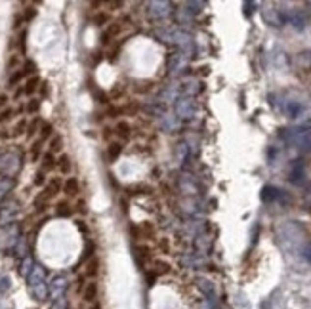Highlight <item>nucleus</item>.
Returning a JSON list of instances; mask_svg holds the SVG:
<instances>
[{
    "mask_svg": "<svg viewBox=\"0 0 311 309\" xmlns=\"http://www.w3.org/2000/svg\"><path fill=\"white\" fill-rule=\"evenodd\" d=\"M44 191V195L52 201L53 197H57L61 191H63V180L59 178V176H53V178H50V181L46 183V187L42 189Z\"/></svg>",
    "mask_w": 311,
    "mask_h": 309,
    "instance_id": "1",
    "label": "nucleus"
},
{
    "mask_svg": "<svg viewBox=\"0 0 311 309\" xmlns=\"http://www.w3.org/2000/svg\"><path fill=\"white\" fill-rule=\"evenodd\" d=\"M40 78L36 77V75H33V77H29L27 80H25V84H23V88H19L18 92H16V98H19L21 94L23 96H33V94H36V90L40 88Z\"/></svg>",
    "mask_w": 311,
    "mask_h": 309,
    "instance_id": "2",
    "label": "nucleus"
},
{
    "mask_svg": "<svg viewBox=\"0 0 311 309\" xmlns=\"http://www.w3.org/2000/svg\"><path fill=\"white\" fill-rule=\"evenodd\" d=\"M132 231H134V235H136L138 239H151V237L155 235V227H153V223H149V222L136 223V225L132 227Z\"/></svg>",
    "mask_w": 311,
    "mask_h": 309,
    "instance_id": "3",
    "label": "nucleus"
},
{
    "mask_svg": "<svg viewBox=\"0 0 311 309\" xmlns=\"http://www.w3.org/2000/svg\"><path fill=\"white\" fill-rule=\"evenodd\" d=\"M61 193H65L67 197L71 199H75V197H78L80 195V183H78V180L77 178H67L65 181H63V191Z\"/></svg>",
    "mask_w": 311,
    "mask_h": 309,
    "instance_id": "4",
    "label": "nucleus"
},
{
    "mask_svg": "<svg viewBox=\"0 0 311 309\" xmlns=\"http://www.w3.org/2000/svg\"><path fill=\"white\" fill-rule=\"evenodd\" d=\"M57 168V156L52 154L50 151H44L42 158H40V170L44 172H52Z\"/></svg>",
    "mask_w": 311,
    "mask_h": 309,
    "instance_id": "5",
    "label": "nucleus"
},
{
    "mask_svg": "<svg viewBox=\"0 0 311 309\" xmlns=\"http://www.w3.org/2000/svg\"><path fill=\"white\" fill-rule=\"evenodd\" d=\"M82 298H84L86 302H90V304H94V302L98 300V283H96V281H90L88 284H84Z\"/></svg>",
    "mask_w": 311,
    "mask_h": 309,
    "instance_id": "6",
    "label": "nucleus"
},
{
    "mask_svg": "<svg viewBox=\"0 0 311 309\" xmlns=\"http://www.w3.org/2000/svg\"><path fill=\"white\" fill-rule=\"evenodd\" d=\"M121 33V23H111L107 29L104 31V38H102V42H104L105 46L107 44H111V40L113 38H117V34Z\"/></svg>",
    "mask_w": 311,
    "mask_h": 309,
    "instance_id": "7",
    "label": "nucleus"
},
{
    "mask_svg": "<svg viewBox=\"0 0 311 309\" xmlns=\"http://www.w3.org/2000/svg\"><path fill=\"white\" fill-rule=\"evenodd\" d=\"M57 170L65 176H69L71 170H73V162H71V156L65 153H61L57 156Z\"/></svg>",
    "mask_w": 311,
    "mask_h": 309,
    "instance_id": "8",
    "label": "nucleus"
},
{
    "mask_svg": "<svg viewBox=\"0 0 311 309\" xmlns=\"http://www.w3.org/2000/svg\"><path fill=\"white\" fill-rule=\"evenodd\" d=\"M48 151L52 154H61V151H63V137L59 136V134L50 137V141H48Z\"/></svg>",
    "mask_w": 311,
    "mask_h": 309,
    "instance_id": "9",
    "label": "nucleus"
},
{
    "mask_svg": "<svg viewBox=\"0 0 311 309\" xmlns=\"http://www.w3.org/2000/svg\"><path fill=\"white\" fill-rule=\"evenodd\" d=\"M115 134L121 137V139H128L130 134H132V126L126 122V120H119L115 124Z\"/></svg>",
    "mask_w": 311,
    "mask_h": 309,
    "instance_id": "10",
    "label": "nucleus"
},
{
    "mask_svg": "<svg viewBox=\"0 0 311 309\" xmlns=\"http://www.w3.org/2000/svg\"><path fill=\"white\" fill-rule=\"evenodd\" d=\"M73 212L75 210H73V205H71L69 201H59L57 206H55V214L61 216V218H69Z\"/></svg>",
    "mask_w": 311,
    "mask_h": 309,
    "instance_id": "11",
    "label": "nucleus"
},
{
    "mask_svg": "<svg viewBox=\"0 0 311 309\" xmlns=\"http://www.w3.org/2000/svg\"><path fill=\"white\" fill-rule=\"evenodd\" d=\"M42 154H44V141L42 139H35L33 145H31V158H33V162L40 160Z\"/></svg>",
    "mask_w": 311,
    "mask_h": 309,
    "instance_id": "12",
    "label": "nucleus"
},
{
    "mask_svg": "<svg viewBox=\"0 0 311 309\" xmlns=\"http://www.w3.org/2000/svg\"><path fill=\"white\" fill-rule=\"evenodd\" d=\"M122 153V143L121 141H111L109 147H107V154H109V160H117Z\"/></svg>",
    "mask_w": 311,
    "mask_h": 309,
    "instance_id": "13",
    "label": "nucleus"
},
{
    "mask_svg": "<svg viewBox=\"0 0 311 309\" xmlns=\"http://www.w3.org/2000/svg\"><path fill=\"white\" fill-rule=\"evenodd\" d=\"M27 124H29V122H27V119H19L18 122H16V124H14V128H12V130H10V132H12V134H10V136H12V137L23 136V134H25V132H27Z\"/></svg>",
    "mask_w": 311,
    "mask_h": 309,
    "instance_id": "14",
    "label": "nucleus"
},
{
    "mask_svg": "<svg viewBox=\"0 0 311 309\" xmlns=\"http://www.w3.org/2000/svg\"><path fill=\"white\" fill-rule=\"evenodd\" d=\"M52 136H53V126L50 122H42V124H40V137H38V139H42V141L46 143V141H50Z\"/></svg>",
    "mask_w": 311,
    "mask_h": 309,
    "instance_id": "15",
    "label": "nucleus"
},
{
    "mask_svg": "<svg viewBox=\"0 0 311 309\" xmlns=\"http://www.w3.org/2000/svg\"><path fill=\"white\" fill-rule=\"evenodd\" d=\"M98 271H100V259H98V258H92V259L86 263V271H84V275H86V277H96Z\"/></svg>",
    "mask_w": 311,
    "mask_h": 309,
    "instance_id": "16",
    "label": "nucleus"
},
{
    "mask_svg": "<svg viewBox=\"0 0 311 309\" xmlns=\"http://www.w3.org/2000/svg\"><path fill=\"white\" fill-rule=\"evenodd\" d=\"M40 124H42V120L36 117L33 122H29L27 124V137H33L36 134V132H40Z\"/></svg>",
    "mask_w": 311,
    "mask_h": 309,
    "instance_id": "17",
    "label": "nucleus"
},
{
    "mask_svg": "<svg viewBox=\"0 0 311 309\" xmlns=\"http://www.w3.org/2000/svg\"><path fill=\"white\" fill-rule=\"evenodd\" d=\"M23 78H27V73H25L23 69H18V71H16V73L10 77V86L14 88V86L18 84L19 80H23Z\"/></svg>",
    "mask_w": 311,
    "mask_h": 309,
    "instance_id": "18",
    "label": "nucleus"
},
{
    "mask_svg": "<svg viewBox=\"0 0 311 309\" xmlns=\"http://www.w3.org/2000/svg\"><path fill=\"white\" fill-rule=\"evenodd\" d=\"M109 19H111V17H109V14H105V12H98V14L94 16V23L102 27V25H105Z\"/></svg>",
    "mask_w": 311,
    "mask_h": 309,
    "instance_id": "19",
    "label": "nucleus"
},
{
    "mask_svg": "<svg viewBox=\"0 0 311 309\" xmlns=\"http://www.w3.org/2000/svg\"><path fill=\"white\" fill-rule=\"evenodd\" d=\"M12 117H14V109L6 107L4 111H0V124H2V122H8V120H12Z\"/></svg>",
    "mask_w": 311,
    "mask_h": 309,
    "instance_id": "20",
    "label": "nucleus"
},
{
    "mask_svg": "<svg viewBox=\"0 0 311 309\" xmlns=\"http://www.w3.org/2000/svg\"><path fill=\"white\" fill-rule=\"evenodd\" d=\"M38 109H40V100H31V102L27 103V107H25V111H27V113H31V115L36 113Z\"/></svg>",
    "mask_w": 311,
    "mask_h": 309,
    "instance_id": "21",
    "label": "nucleus"
},
{
    "mask_svg": "<svg viewBox=\"0 0 311 309\" xmlns=\"http://www.w3.org/2000/svg\"><path fill=\"white\" fill-rule=\"evenodd\" d=\"M75 208H77V212H78V214H82V216H84V214L88 212L86 201H84V199H78V201H77V205L73 206V210H75Z\"/></svg>",
    "mask_w": 311,
    "mask_h": 309,
    "instance_id": "22",
    "label": "nucleus"
},
{
    "mask_svg": "<svg viewBox=\"0 0 311 309\" xmlns=\"http://www.w3.org/2000/svg\"><path fill=\"white\" fill-rule=\"evenodd\" d=\"M44 183H46V172L38 170L35 176V185H44Z\"/></svg>",
    "mask_w": 311,
    "mask_h": 309,
    "instance_id": "23",
    "label": "nucleus"
},
{
    "mask_svg": "<svg viewBox=\"0 0 311 309\" xmlns=\"http://www.w3.org/2000/svg\"><path fill=\"white\" fill-rule=\"evenodd\" d=\"M155 267H156V275L166 273V271L170 269V265H168V263H162V261H155Z\"/></svg>",
    "mask_w": 311,
    "mask_h": 309,
    "instance_id": "24",
    "label": "nucleus"
},
{
    "mask_svg": "<svg viewBox=\"0 0 311 309\" xmlns=\"http://www.w3.org/2000/svg\"><path fill=\"white\" fill-rule=\"evenodd\" d=\"M8 107V96L6 94H0V111H4Z\"/></svg>",
    "mask_w": 311,
    "mask_h": 309,
    "instance_id": "25",
    "label": "nucleus"
},
{
    "mask_svg": "<svg viewBox=\"0 0 311 309\" xmlns=\"http://www.w3.org/2000/svg\"><path fill=\"white\" fill-rule=\"evenodd\" d=\"M46 94H48V84L42 82V96H46Z\"/></svg>",
    "mask_w": 311,
    "mask_h": 309,
    "instance_id": "26",
    "label": "nucleus"
},
{
    "mask_svg": "<svg viewBox=\"0 0 311 309\" xmlns=\"http://www.w3.org/2000/svg\"><path fill=\"white\" fill-rule=\"evenodd\" d=\"M92 309H100V306H98V304H96V306H94V308H92Z\"/></svg>",
    "mask_w": 311,
    "mask_h": 309,
    "instance_id": "27",
    "label": "nucleus"
}]
</instances>
